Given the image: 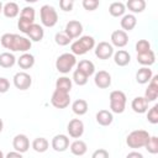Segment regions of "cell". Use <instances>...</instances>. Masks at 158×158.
<instances>
[{"label": "cell", "mask_w": 158, "mask_h": 158, "mask_svg": "<svg viewBox=\"0 0 158 158\" xmlns=\"http://www.w3.org/2000/svg\"><path fill=\"white\" fill-rule=\"evenodd\" d=\"M0 43L6 49L22 53H27V51H30L32 47V42L27 37L16 33H4L0 38Z\"/></svg>", "instance_id": "cell-1"}, {"label": "cell", "mask_w": 158, "mask_h": 158, "mask_svg": "<svg viewBox=\"0 0 158 158\" xmlns=\"http://www.w3.org/2000/svg\"><path fill=\"white\" fill-rule=\"evenodd\" d=\"M151 135L146 130H135L126 137V144L130 148H143L148 142Z\"/></svg>", "instance_id": "cell-2"}, {"label": "cell", "mask_w": 158, "mask_h": 158, "mask_svg": "<svg viewBox=\"0 0 158 158\" xmlns=\"http://www.w3.org/2000/svg\"><path fill=\"white\" fill-rule=\"evenodd\" d=\"M110 109L114 114H122L126 107V94L121 90H114L110 93Z\"/></svg>", "instance_id": "cell-3"}, {"label": "cell", "mask_w": 158, "mask_h": 158, "mask_svg": "<svg viewBox=\"0 0 158 158\" xmlns=\"http://www.w3.org/2000/svg\"><path fill=\"white\" fill-rule=\"evenodd\" d=\"M75 64H77V58H75L74 54H72V53H63L56 60V69L59 73L67 74V73H69L74 68Z\"/></svg>", "instance_id": "cell-4"}, {"label": "cell", "mask_w": 158, "mask_h": 158, "mask_svg": "<svg viewBox=\"0 0 158 158\" xmlns=\"http://www.w3.org/2000/svg\"><path fill=\"white\" fill-rule=\"evenodd\" d=\"M41 22L46 27H53L58 22V14L57 10L51 5H43L40 9Z\"/></svg>", "instance_id": "cell-5"}, {"label": "cell", "mask_w": 158, "mask_h": 158, "mask_svg": "<svg viewBox=\"0 0 158 158\" xmlns=\"http://www.w3.org/2000/svg\"><path fill=\"white\" fill-rule=\"evenodd\" d=\"M51 104L56 107V109H65L69 106L70 104V96L69 93H64L60 90H54L51 98Z\"/></svg>", "instance_id": "cell-6"}, {"label": "cell", "mask_w": 158, "mask_h": 158, "mask_svg": "<svg viewBox=\"0 0 158 158\" xmlns=\"http://www.w3.org/2000/svg\"><path fill=\"white\" fill-rule=\"evenodd\" d=\"M12 81H14V85L16 86V89L27 90V89H30V86L32 84V78L26 72H19V73H16L14 75Z\"/></svg>", "instance_id": "cell-7"}, {"label": "cell", "mask_w": 158, "mask_h": 158, "mask_svg": "<svg viewBox=\"0 0 158 158\" xmlns=\"http://www.w3.org/2000/svg\"><path fill=\"white\" fill-rule=\"evenodd\" d=\"M95 56L99 58V59H109L111 56H114V47L111 46V43L109 42H99L95 47Z\"/></svg>", "instance_id": "cell-8"}, {"label": "cell", "mask_w": 158, "mask_h": 158, "mask_svg": "<svg viewBox=\"0 0 158 158\" xmlns=\"http://www.w3.org/2000/svg\"><path fill=\"white\" fill-rule=\"evenodd\" d=\"M67 131L72 138H80L84 133V123L79 118H73L67 126Z\"/></svg>", "instance_id": "cell-9"}, {"label": "cell", "mask_w": 158, "mask_h": 158, "mask_svg": "<svg viewBox=\"0 0 158 158\" xmlns=\"http://www.w3.org/2000/svg\"><path fill=\"white\" fill-rule=\"evenodd\" d=\"M64 32H65V35L70 40L78 38L81 35V32H83V25L78 20H70L69 22H67L65 28H64Z\"/></svg>", "instance_id": "cell-10"}, {"label": "cell", "mask_w": 158, "mask_h": 158, "mask_svg": "<svg viewBox=\"0 0 158 158\" xmlns=\"http://www.w3.org/2000/svg\"><path fill=\"white\" fill-rule=\"evenodd\" d=\"M148 102L154 101L158 98V75H153L148 83V88L144 91L143 96Z\"/></svg>", "instance_id": "cell-11"}, {"label": "cell", "mask_w": 158, "mask_h": 158, "mask_svg": "<svg viewBox=\"0 0 158 158\" xmlns=\"http://www.w3.org/2000/svg\"><path fill=\"white\" fill-rule=\"evenodd\" d=\"M12 147L19 153L27 152L28 148H30V139H28V137L26 135H22V133L16 135L14 137V139H12Z\"/></svg>", "instance_id": "cell-12"}, {"label": "cell", "mask_w": 158, "mask_h": 158, "mask_svg": "<svg viewBox=\"0 0 158 158\" xmlns=\"http://www.w3.org/2000/svg\"><path fill=\"white\" fill-rule=\"evenodd\" d=\"M51 146L56 152H64L69 148V137L65 135H56L52 138Z\"/></svg>", "instance_id": "cell-13"}, {"label": "cell", "mask_w": 158, "mask_h": 158, "mask_svg": "<svg viewBox=\"0 0 158 158\" xmlns=\"http://www.w3.org/2000/svg\"><path fill=\"white\" fill-rule=\"evenodd\" d=\"M94 83L99 89H106L111 85V75L106 70H99L94 75Z\"/></svg>", "instance_id": "cell-14"}, {"label": "cell", "mask_w": 158, "mask_h": 158, "mask_svg": "<svg viewBox=\"0 0 158 158\" xmlns=\"http://www.w3.org/2000/svg\"><path fill=\"white\" fill-rule=\"evenodd\" d=\"M128 43V35L122 30H116L111 33V46L122 48Z\"/></svg>", "instance_id": "cell-15"}, {"label": "cell", "mask_w": 158, "mask_h": 158, "mask_svg": "<svg viewBox=\"0 0 158 158\" xmlns=\"http://www.w3.org/2000/svg\"><path fill=\"white\" fill-rule=\"evenodd\" d=\"M27 36H28V40L32 42H40V41H42L43 40V36H44V31H43V27L41 26V25H38V23H33V25H31V27L28 28V31H27V33H26Z\"/></svg>", "instance_id": "cell-16"}, {"label": "cell", "mask_w": 158, "mask_h": 158, "mask_svg": "<svg viewBox=\"0 0 158 158\" xmlns=\"http://www.w3.org/2000/svg\"><path fill=\"white\" fill-rule=\"evenodd\" d=\"M131 107L136 114H144L148 110V101L143 96H136L131 102Z\"/></svg>", "instance_id": "cell-17"}, {"label": "cell", "mask_w": 158, "mask_h": 158, "mask_svg": "<svg viewBox=\"0 0 158 158\" xmlns=\"http://www.w3.org/2000/svg\"><path fill=\"white\" fill-rule=\"evenodd\" d=\"M120 25L122 27V31H125V32L132 31L137 25V19L132 14H126V15L122 16V19L120 21Z\"/></svg>", "instance_id": "cell-18"}, {"label": "cell", "mask_w": 158, "mask_h": 158, "mask_svg": "<svg viewBox=\"0 0 158 158\" xmlns=\"http://www.w3.org/2000/svg\"><path fill=\"white\" fill-rule=\"evenodd\" d=\"M131 60V56L127 51L125 49H118L117 52L114 53V62L118 67H126Z\"/></svg>", "instance_id": "cell-19"}, {"label": "cell", "mask_w": 158, "mask_h": 158, "mask_svg": "<svg viewBox=\"0 0 158 158\" xmlns=\"http://www.w3.org/2000/svg\"><path fill=\"white\" fill-rule=\"evenodd\" d=\"M95 118H96V122L100 126H109L114 121L112 112L109 111V110H100V111H98Z\"/></svg>", "instance_id": "cell-20"}, {"label": "cell", "mask_w": 158, "mask_h": 158, "mask_svg": "<svg viewBox=\"0 0 158 158\" xmlns=\"http://www.w3.org/2000/svg\"><path fill=\"white\" fill-rule=\"evenodd\" d=\"M152 77H153L152 69H149L148 67H142L136 73V81L138 84H147V83H149Z\"/></svg>", "instance_id": "cell-21"}, {"label": "cell", "mask_w": 158, "mask_h": 158, "mask_svg": "<svg viewBox=\"0 0 158 158\" xmlns=\"http://www.w3.org/2000/svg\"><path fill=\"white\" fill-rule=\"evenodd\" d=\"M137 62L143 67H149V65L154 64L156 54H154V52L152 49H149L146 53H139V54H137Z\"/></svg>", "instance_id": "cell-22"}, {"label": "cell", "mask_w": 158, "mask_h": 158, "mask_svg": "<svg viewBox=\"0 0 158 158\" xmlns=\"http://www.w3.org/2000/svg\"><path fill=\"white\" fill-rule=\"evenodd\" d=\"M69 148H70V152L74 156H78V157L84 156L86 153V151H88L86 143L84 141H81V139H75L74 142H72L69 144Z\"/></svg>", "instance_id": "cell-23"}, {"label": "cell", "mask_w": 158, "mask_h": 158, "mask_svg": "<svg viewBox=\"0 0 158 158\" xmlns=\"http://www.w3.org/2000/svg\"><path fill=\"white\" fill-rule=\"evenodd\" d=\"M2 14L7 19H14L20 14V7H19V5L16 2L9 1L2 6Z\"/></svg>", "instance_id": "cell-24"}, {"label": "cell", "mask_w": 158, "mask_h": 158, "mask_svg": "<svg viewBox=\"0 0 158 158\" xmlns=\"http://www.w3.org/2000/svg\"><path fill=\"white\" fill-rule=\"evenodd\" d=\"M16 62L21 69H30L35 64V57L31 53H22Z\"/></svg>", "instance_id": "cell-25"}, {"label": "cell", "mask_w": 158, "mask_h": 158, "mask_svg": "<svg viewBox=\"0 0 158 158\" xmlns=\"http://www.w3.org/2000/svg\"><path fill=\"white\" fill-rule=\"evenodd\" d=\"M88 109H89L88 102H86V100H84V99H77V100L72 104V110H73V112H74L75 115H78V116L85 115V114L88 112Z\"/></svg>", "instance_id": "cell-26"}, {"label": "cell", "mask_w": 158, "mask_h": 158, "mask_svg": "<svg viewBox=\"0 0 158 158\" xmlns=\"http://www.w3.org/2000/svg\"><path fill=\"white\" fill-rule=\"evenodd\" d=\"M125 6L132 12V15L139 14L146 9V1L144 0H128Z\"/></svg>", "instance_id": "cell-27"}, {"label": "cell", "mask_w": 158, "mask_h": 158, "mask_svg": "<svg viewBox=\"0 0 158 158\" xmlns=\"http://www.w3.org/2000/svg\"><path fill=\"white\" fill-rule=\"evenodd\" d=\"M125 11H126V6H125V4L121 2V1L111 2L110 6H109V12H110V15L114 16V17L123 16V15H125Z\"/></svg>", "instance_id": "cell-28"}, {"label": "cell", "mask_w": 158, "mask_h": 158, "mask_svg": "<svg viewBox=\"0 0 158 158\" xmlns=\"http://www.w3.org/2000/svg\"><path fill=\"white\" fill-rule=\"evenodd\" d=\"M77 69H79L80 72H83L86 77H90V75H93L94 73H95V65H94V63L91 62V60H89V59H83V60H80L79 63H78V68Z\"/></svg>", "instance_id": "cell-29"}, {"label": "cell", "mask_w": 158, "mask_h": 158, "mask_svg": "<svg viewBox=\"0 0 158 158\" xmlns=\"http://www.w3.org/2000/svg\"><path fill=\"white\" fill-rule=\"evenodd\" d=\"M31 146H32L33 151H36L37 153H43V152H46L48 149L49 142L44 137H37V138H35L32 141V144Z\"/></svg>", "instance_id": "cell-30"}, {"label": "cell", "mask_w": 158, "mask_h": 158, "mask_svg": "<svg viewBox=\"0 0 158 158\" xmlns=\"http://www.w3.org/2000/svg\"><path fill=\"white\" fill-rule=\"evenodd\" d=\"M72 85H73L72 79H69L68 77H59L56 81V89L64 93H69L72 89Z\"/></svg>", "instance_id": "cell-31"}, {"label": "cell", "mask_w": 158, "mask_h": 158, "mask_svg": "<svg viewBox=\"0 0 158 158\" xmlns=\"http://www.w3.org/2000/svg\"><path fill=\"white\" fill-rule=\"evenodd\" d=\"M16 63V58L10 52H4L0 54V67L2 68H11Z\"/></svg>", "instance_id": "cell-32"}, {"label": "cell", "mask_w": 158, "mask_h": 158, "mask_svg": "<svg viewBox=\"0 0 158 158\" xmlns=\"http://www.w3.org/2000/svg\"><path fill=\"white\" fill-rule=\"evenodd\" d=\"M144 148L147 149L148 153L151 154H157L158 153V137L157 136H151L148 142L146 143Z\"/></svg>", "instance_id": "cell-33"}, {"label": "cell", "mask_w": 158, "mask_h": 158, "mask_svg": "<svg viewBox=\"0 0 158 158\" xmlns=\"http://www.w3.org/2000/svg\"><path fill=\"white\" fill-rule=\"evenodd\" d=\"M78 41L81 43V46L85 48L86 52H89L90 49H93V48L95 47V40H94V37H91V36H89V35H85V36L79 37Z\"/></svg>", "instance_id": "cell-34"}, {"label": "cell", "mask_w": 158, "mask_h": 158, "mask_svg": "<svg viewBox=\"0 0 158 158\" xmlns=\"http://www.w3.org/2000/svg\"><path fill=\"white\" fill-rule=\"evenodd\" d=\"M88 78H89V77H86V75H85L83 72H80L79 69H75L74 73H73V81H74L77 85H79V86L85 85V84L88 83Z\"/></svg>", "instance_id": "cell-35"}, {"label": "cell", "mask_w": 158, "mask_h": 158, "mask_svg": "<svg viewBox=\"0 0 158 158\" xmlns=\"http://www.w3.org/2000/svg\"><path fill=\"white\" fill-rule=\"evenodd\" d=\"M54 41H56V43L58 44V46H68L70 42H72V40L65 35V32L64 31H62V32H57L56 35H54Z\"/></svg>", "instance_id": "cell-36"}, {"label": "cell", "mask_w": 158, "mask_h": 158, "mask_svg": "<svg viewBox=\"0 0 158 158\" xmlns=\"http://www.w3.org/2000/svg\"><path fill=\"white\" fill-rule=\"evenodd\" d=\"M147 120L148 122H151L152 125L158 123V105H153L149 110H147Z\"/></svg>", "instance_id": "cell-37"}, {"label": "cell", "mask_w": 158, "mask_h": 158, "mask_svg": "<svg viewBox=\"0 0 158 158\" xmlns=\"http://www.w3.org/2000/svg\"><path fill=\"white\" fill-rule=\"evenodd\" d=\"M70 51H72V54H74V56H83V54L88 53V52L85 51V48L81 46V43H80L78 40L74 41V42L70 44Z\"/></svg>", "instance_id": "cell-38"}, {"label": "cell", "mask_w": 158, "mask_h": 158, "mask_svg": "<svg viewBox=\"0 0 158 158\" xmlns=\"http://www.w3.org/2000/svg\"><path fill=\"white\" fill-rule=\"evenodd\" d=\"M35 16H36V12H35V9L32 6H25L21 10L20 17H23V19H27V20L35 22Z\"/></svg>", "instance_id": "cell-39"}, {"label": "cell", "mask_w": 158, "mask_h": 158, "mask_svg": "<svg viewBox=\"0 0 158 158\" xmlns=\"http://www.w3.org/2000/svg\"><path fill=\"white\" fill-rule=\"evenodd\" d=\"M151 49V43L147 41V40H138L137 43H136V51H137V54L139 53H146Z\"/></svg>", "instance_id": "cell-40"}, {"label": "cell", "mask_w": 158, "mask_h": 158, "mask_svg": "<svg viewBox=\"0 0 158 158\" xmlns=\"http://www.w3.org/2000/svg\"><path fill=\"white\" fill-rule=\"evenodd\" d=\"M33 23H35L33 21H30V20H27V19L20 17L19 21H17V27H19V30H20L22 33H27L28 28H30L31 25H33Z\"/></svg>", "instance_id": "cell-41"}, {"label": "cell", "mask_w": 158, "mask_h": 158, "mask_svg": "<svg viewBox=\"0 0 158 158\" xmlns=\"http://www.w3.org/2000/svg\"><path fill=\"white\" fill-rule=\"evenodd\" d=\"M83 7L85 9V10H88V11H94V10H96L98 9V6H99V0H83Z\"/></svg>", "instance_id": "cell-42"}, {"label": "cell", "mask_w": 158, "mask_h": 158, "mask_svg": "<svg viewBox=\"0 0 158 158\" xmlns=\"http://www.w3.org/2000/svg\"><path fill=\"white\" fill-rule=\"evenodd\" d=\"M59 6L63 11L68 12V11H72L73 6H74V1L73 0H60L59 1Z\"/></svg>", "instance_id": "cell-43"}, {"label": "cell", "mask_w": 158, "mask_h": 158, "mask_svg": "<svg viewBox=\"0 0 158 158\" xmlns=\"http://www.w3.org/2000/svg\"><path fill=\"white\" fill-rule=\"evenodd\" d=\"M9 89H10V81H9V79L1 77L0 78V94H4L6 91H9Z\"/></svg>", "instance_id": "cell-44"}, {"label": "cell", "mask_w": 158, "mask_h": 158, "mask_svg": "<svg viewBox=\"0 0 158 158\" xmlns=\"http://www.w3.org/2000/svg\"><path fill=\"white\" fill-rule=\"evenodd\" d=\"M91 158H109V152L104 148H99L94 151V153L91 154Z\"/></svg>", "instance_id": "cell-45"}, {"label": "cell", "mask_w": 158, "mask_h": 158, "mask_svg": "<svg viewBox=\"0 0 158 158\" xmlns=\"http://www.w3.org/2000/svg\"><path fill=\"white\" fill-rule=\"evenodd\" d=\"M5 158H23V157H22V153H19L16 151H12V152H9Z\"/></svg>", "instance_id": "cell-46"}, {"label": "cell", "mask_w": 158, "mask_h": 158, "mask_svg": "<svg viewBox=\"0 0 158 158\" xmlns=\"http://www.w3.org/2000/svg\"><path fill=\"white\" fill-rule=\"evenodd\" d=\"M126 158H143V156H142V153H139L137 151H132L126 156Z\"/></svg>", "instance_id": "cell-47"}, {"label": "cell", "mask_w": 158, "mask_h": 158, "mask_svg": "<svg viewBox=\"0 0 158 158\" xmlns=\"http://www.w3.org/2000/svg\"><path fill=\"white\" fill-rule=\"evenodd\" d=\"M2 128H4V122H2V120L0 118V132L2 131Z\"/></svg>", "instance_id": "cell-48"}, {"label": "cell", "mask_w": 158, "mask_h": 158, "mask_svg": "<svg viewBox=\"0 0 158 158\" xmlns=\"http://www.w3.org/2000/svg\"><path fill=\"white\" fill-rule=\"evenodd\" d=\"M2 6H4V5H2L1 1H0V12H2Z\"/></svg>", "instance_id": "cell-49"}, {"label": "cell", "mask_w": 158, "mask_h": 158, "mask_svg": "<svg viewBox=\"0 0 158 158\" xmlns=\"http://www.w3.org/2000/svg\"><path fill=\"white\" fill-rule=\"evenodd\" d=\"M0 158H5V157H4V153H2L1 151H0Z\"/></svg>", "instance_id": "cell-50"}]
</instances>
